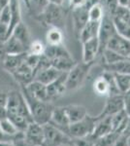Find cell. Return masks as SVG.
Returning <instances> with one entry per match:
<instances>
[{
    "label": "cell",
    "instance_id": "1",
    "mask_svg": "<svg viewBox=\"0 0 130 146\" xmlns=\"http://www.w3.org/2000/svg\"><path fill=\"white\" fill-rule=\"evenodd\" d=\"M20 92H22V96H24L28 104L33 122L39 125H45L49 123V120H51V112H53L54 107L53 106V104L49 101H41L34 98L24 90L22 86Z\"/></svg>",
    "mask_w": 130,
    "mask_h": 146
},
{
    "label": "cell",
    "instance_id": "2",
    "mask_svg": "<svg viewBox=\"0 0 130 146\" xmlns=\"http://www.w3.org/2000/svg\"><path fill=\"white\" fill-rule=\"evenodd\" d=\"M94 62H81L76 63L67 72L65 80V86L67 92L76 91L84 85L91 66Z\"/></svg>",
    "mask_w": 130,
    "mask_h": 146
},
{
    "label": "cell",
    "instance_id": "3",
    "mask_svg": "<svg viewBox=\"0 0 130 146\" xmlns=\"http://www.w3.org/2000/svg\"><path fill=\"white\" fill-rule=\"evenodd\" d=\"M65 10L60 5L48 3L43 12L37 17V19L49 27H58L62 29L65 25Z\"/></svg>",
    "mask_w": 130,
    "mask_h": 146
},
{
    "label": "cell",
    "instance_id": "4",
    "mask_svg": "<svg viewBox=\"0 0 130 146\" xmlns=\"http://www.w3.org/2000/svg\"><path fill=\"white\" fill-rule=\"evenodd\" d=\"M115 33H117V30H115L114 22H113V17L105 11L102 20L100 22V27H99V31L97 35L99 44V55H102L103 51L107 47L108 42Z\"/></svg>",
    "mask_w": 130,
    "mask_h": 146
},
{
    "label": "cell",
    "instance_id": "5",
    "mask_svg": "<svg viewBox=\"0 0 130 146\" xmlns=\"http://www.w3.org/2000/svg\"><path fill=\"white\" fill-rule=\"evenodd\" d=\"M96 121H97V117H93L87 114L81 121L70 125L68 129V135L71 138L87 137L93 131Z\"/></svg>",
    "mask_w": 130,
    "mask_h": 146
},
{
    "label": "cell",
    "instance_id": "6",
    "mask_svg": "<svg viewBox=\"0 0 130 146\" xmlns=\"http://www.w3.org/2000/svg\"><path fill=\"white\" fill-rule=\"evenodd\" d=\"M44 140L42 146H60L61 144L72 140L68 135L55 128L51 123L43 125Z\"/></svg>",
    "mask_w": 130,
    "mask_h": 146
},
{
    "label": "cell",
    "instance_id": "7",
    "mask_svg": "<svg viewBox=\"0 0 130 146\" xmlns=\"http://www.w3.org/2000/svg\"><path fill=\"white\" fill-rule=\"evenodd\" d=\"M124 109L123 96L120 95H113L107 96V101L105 103L102 112L97 115L98 118H103L106 116H112L115 113L121 111Z\"/></svg>",
    "mask_w": 130,
    "mask_h": 146
},
{
    "label": "cell",
    "instance_id": "8",
    "mask_svg": "<svg viewBox=\"0 0 130 146\" xmlns=\"http://www.w3.org/2000/svg\"><path fill=\"white\" fill-rule=\"evenodd\" d=\"M66 75H67V72H62L57 79H55L51 84L47 85V94H48L49 101L51 102L66 94L67 92L65 86Z\"/></svg>",
    "mask_w": 130,
    "mask_h": 146
},
{
    "label": "cell",
    "instance_id": "9",
    "mask_svg": "<svg viewBox=\"0 0 130 146\" xmlns=\"http://www.w3.org/2000/svg\"><path fill=\"white\" fill-rule=\"evenodd\" d=\"M23 136L32 146H42L44 140L43 125H39L35 122L30 123L23 131Z\"/></svg>",
    "mask_w": 130,
    "mask_h": 146
},
{
    "label": "cell",
    "instance_id": "10",
    "mask_svg": "<svg viewBox=\"0 0 130 146\" xmlns=\"http://www.w3.org/2000/svg\"><path fill=\"white\" fill-rule=\"evenodd\" d=\"M106 49H110L123 58H128L130 56V40L115 33L108 42Z\"/></svg>",
    "mask_w": 130,
    "mask_h": 146
},
{
    "label": "cell",
    "instance_id": "11",
    "mask_svg": "<svg viewBox=\"0 0 130 146\" xmlns=\"http://www.w3.org/2000/svg\"><path fill=\"white\" fill-rule=\"evenodd\" d=\"M49 123H51L53 126L55 128L59 129L60 131H62L63 133H65L66 135H68V129H69L70 122L68 120V117L65 113L64 107L63 106H58V107H53V110L51 112V120Z\"/></svg>",
    "mask_w": 130,
    "mask_h": 146
},
{
    "label": "cell",
    "instance_id": "12",
    "mask_svg": "<svg viewBox=\"0 0 130 146\" xmlns=\"http://www.w3.org/2000/svg\"><path fill=\"white\" fill-rule=\"evenodd\" d=\"M88 8L89 7L86 5L72 9L73 27H74L75 33L77 34V36H79L81 30L88 22Z\"/></svg>",
    "mask_w": 130,
    "mask_h": 146
},
{
    "label": "cell",
    "instance_id": "13",
    "mask_svg": "<svg viewBox=\"0 0 130 146\" xmlns=\"http://www.w3.org/2000/svg\"><path fill=\"white\" fill-rule=\"evenodd\" d=\"M82 44V62H94L95 58L99 56V44L97 37L84 42Z\"/></svg>",
    "mask_w": 130,
    "mask_h": 146
},
{
    "label": "cell",
    "instance_id": "14",
    "mask_svg": "<svg viewBox=\"0 0 130 146\" xmlns=\"http://www.w3.org/2000/svg\"><path fill=\"white\" fill-rule=\"evenodd\" d=\"M111 131H113L112 125H111V116H106V117H103V118H98L97 117V121H96L95 127H94L93 131H92V133L89 135V137L96 142L99 138L108 135Z\"/></svg>",
    "mask_w": 130,
    "mask_h": 146
},
{
    "label": "cell",
    "instance_id": "15",
    "mask_svg": "<svg viewBox=\"0 0 130 146\" xmlns=\"http://www.w3.org/2000/svg\"><path fill=\"white\" fill-rule=\"evenodd\" d=\"M22 87L30 96H32L36 100L41 101H49L46 85L40 83V82L36 81V80H32L30 83H28L27 85Z\"/></svg>",
    "mask_w": 130,
    "mask_h": 146
},
{
    "label": "cell",
    "instance_id": "16",
    "mask_svg": "<svg viewBox=\"0 0 130 146\" xmlns=\"http://www.w3.org/2000/svg\"><path fill=\"white\" fill-rule=\"evenodd\" d=\"M61 73L62 72L54 68L53 66H49L45 68V69L37 71L34 74V79L33 80H36V81L47 86V85L51 84V82H53L55 79H57L61 75Z\"/></svg>",
    "mask_w": 130,
    "mask_h": 146
},
{
    "label": "cell",
    "instance_id": "17",
    "mask_svg": "<svg viewBox=\"0 0 130 146\" xmlns=\"http://www.w3.org/2000/svg\"><path fill=\"white\" fill-rule=\"evenodd\" d=\"M64 107L65 113L68 117V120L70 122V125L76 122L81 121L84 119L88 113H87V109L84 105H78V104H70L66 105Z\"/></svg>",
    "mask_w": 130,
    "mask_h": 146
},
{
    "label": "cell",
    "instance_id": "18",
    "mask_svg": "<svg viewBox=\"0 0 130 146\" xmlns=\"http://www.w3.org/2000/svg\"><path fill=\"white\" fill-rule=\"evenodd\" d=\"M10 35L14 36L16 40H18V41L25 47V49L28 50V47H29L32 40H31V37H30L29 29H28L27 25H25V23L20 22L18 25H16Z\"/></svg>",
    "mask_w": 130,
    "mask_h": 146
},
{
    "label": "cell",
    "instance_id": "19",
    "mask_svg": "<svg viewBox=\"0 0 130 146\" xmlns=\"http://www.w3.org/2000/svg\"><path fill=\"white\" fill-rule=\"evenodd\" d=\"M9 5L11 10V22L8 27V37L10 36L16 25L22 22V10H20V0H10Z\"/></svg>",
    "mask_w": 130,
    "mask_h": 146
},
{
    "label": "cell",
    "instance_id": "20",
    "mask_svg": "<svg viewBox=\"0 0 130 146\" xmlns=\"http://www.w3.org/2000/svg\"><path fill=\"white\" fill-rule=\"evenodd\" d=\"M99 27H100V22H93V21H88L84 28L81 30L78 38L82 43L90 40L92 38H95L98 35Z\"/></svg>",
    "mask_w": 130,
    "mask_h": 146
},
{
    "label": "cell",
    "instance_id": "21",
    "mask_svg": "<svg viewBox=\"0 0 130 146\" xmlns=\"http://www.w3.org/2000/svg\"><path fill=\"white\" fill-rule=\"evenodd\" d=\"M3 44L4 47H5L7 55H18V54L27 53V50L25 49V47L12 35H10L6 39L5 42H3Z\"/></svg>",
    "mask_w": 130,
    "mask_h": 146
},
{
    "label": "cell",
    "instance_id": "22",
    "mask_svg": "<svg viewBox=\"0 0 130 146\" xmlns=\"http://www.w3.org/2000/svg\"><path fill=\"white\" fill-rule=\"evenodd\" d=\"M26 53L23 54H18V55H7L5 60H3L2 66L4 67V69H6L7 71L13 73L15 70L20 66V64L23 62Z\"/></svg>",
    "mask_w": 130,
    "mask_h": 146
},
{
    "label": "cell",
    "instance_id": "23",
    "mask_svg": "<svg viewBox=\"0 0 130 146\" xmlns=\"http://www.w3.org/2000/svg\"><path fill=\"white\" fill-rule=\"evenodd\" d=\"M105 71H109L112 73H124V74H130V60L127 58L121 60L119 62L114 63H104L102 65Z\"/></svg>",
    "mask_w": 130,
    "mask_h": 146
},
{
    "label": "cell",
    "instance_id": "24",
    "mask_svg": "<svg viewBox=\"0 0 130 146\" xmlns=\"http://www.w3.org/2000/svg\"><path fill=\"white\" fill-rule=\"evenodd\" d=\"M64 39V34L61 28L58 27H49L46 33V41L48 45L57 46L61 45Z\"/></svg>",
    "mask_w": 130,
    "mask_h": 146
},
{
    "label": "cell",
    "instance_id": "25",
    "mask_svg": "<svg viewBox=\"0 0 130 146\" xmlns=\"http://www.w3.org/2000/svg\"><path fill=\"white\" fill-rule=\"evenodd\" d=\"M93 91L96 95L101 96H109L111 93L110 85L107 79L101 75V76L97 77L93 82Z\"/></svg>",
    "mask_w": 130,
    "mask_h": 146
},
{
    "label": "cell",
    "instance_id": "26",
    "mask_svg": "<svg viewBox=\"0 0 130 146\" xmlns=\"http://www.w3.org/2000/svg\"><path fill=\"white\" fill-rule=\"evenodd\" d=\"M112 73V72H111ZM114 78L119 89V93L124 94L130 89V74H124V73H113Z\"/></svg>",
    "mask_w": 130,
    "mask_h": 146
},
{
    "label": "cell",
    "instance_id": "27",
    "mask_svg": "<svg viewBox=\"0 0 130 146\" xmlns=\"http://www.w3.org/2000/svg\"><path fill=\"white\" fill-rule=\"evenodd\" d=\"M0 129L1 131L5 133L6 135L11 136V137L16 138V136L20 135L22 131H20L18 129V128L12 123L11 120H9L8 118H4L2 120H0Z\"/></svg>",
    "mask_w": 130,
    "mask_h": 146
},
{
    "label": "cell",
    "instance_id": "28",
    "mask_svg": "<svg viewBox=\"0 0 130 146\" xmlns=\"http://www.w3.org/2000/svg\"><path fill=\"white\" fill-rule=\"evenodd\" d=\"M104 7L99 1L97 3H94L88 8V21L93 22H101L104 16Z\"/></svg>",
    "mask_w": 130,
    "mask_h": 146
},
{
    "label": "cell",
    "instance_id": "29",
    "mask_svg": "<svg viewBox=\"0 0 130 146\" xmlns=\"http://www.w3.org/2000/svg\"><path fill=\"white\" fill-rule=\"evenodd\" d=\"M113 22H114L117 33L119 34L120 36L124 37V38L130 40V25L128 23L115 17H113Z\"/></svg>",
    "mask_w": 130,
    "mask_h": 146
},
{
    "label": "cell",
    "instance_id": "30",
    "mask_svg": "<svg viewBox=\"0 0 130 146\" xmlns=\"http://www.w3.org/2000/svg\"><path fill=\"white\" fill-rule=\"evenodd\" d=\"M101 56H103L104 60H105V63H107V64L119 62V60H124L125 58H123V56L119 55L117 53H115V52L110 50V49H105V50L103 51V53Z\"/></svg>",
    "mask_w": 130,
    "mask_h": 146
},
{
    "label": "cell",
    "instance_id": "31",
    "mask_svg": "<svg viewBox=\"0 0 130 146\" xmlns=\"http://www.w3.org/2000/svg\"><path fill=\"white\" fill-rule=\"evenodd\" d=\"M45 46L43 42L40 40H32L30 43L29 47H28L27 53L31 54V55H36V56H42L45 50Z\"/></svg>",
    "mask_w": 130,
    "mask_h": 146
},
{
    "label": "cell",
    "instance_id": "32",
    "mask_svg": "<svg viewBox=\"0 0 130 146\" xmlns=\"http://www.w3.org/2000/svg\"><path fill=\"white\" fill-rule=\"evenodd\" d=\"M101 4L104 7V10L110 14L112 17L114 16L115 10L119 7V1L117 0H104V2L103 3L101 2Z\"/></svg>",
    "mask_w": 130,
    "mask_h": 146
},
{
    "label": "cell",
    "instance_id": "33",
    "mask_svg": "<svg viewBox=\"0 0 130 146\" xmlns=\"http://www.w3.org/2000/svg\"><path fill=\"white\" fill-rule=\"evenodd\" d=\"M11 22V10H10V5H7L4 7L0 12V23L4 25H7L9 27Z\"/></svg>",
    "mask_w": 130,
    "mask_h": 146
},
{
    "label": "cell",
    "instance_id": "34",
    "mask_svg": "<svg viewBox=\"0 0 130 146\" xmlns=\"http://www.w3.org/2000/svg\"><path fill=\"white\" fill-rule=\"evenodd\" d=\"M73 142H74L75 146H94L95 145V141L91 139L89 136L82 138H72Z\"/></svg>",
    "mask_w": 130,
    "mask_h": 146
},
{
    "label": "cell",
    "instance_id": "35",
    "mask_svg": "<svg viewBox=\"0 0 130 146\" xmlns=\"http://www.w3.org/2000/svg\"><path fill=\"white\" fill-rule=\"evenodd\" d=\"M13 143L15 146H32L29 142H27L26 139L24 138V136H23V131L20 133V135L14 139Z\"/></svg>",
    "mask_w": 130,
    "mask_h": 146
},
{
    "label": "cell",
    "instance_id": "36",
    "mask_svg": "<svg viewBox=\"0 0 130 146\" xmlns=\"http://www.w3.org/2000/svg\"><path fill=\"white\" fill-rule=\"evenodd\" d=\"M68 1V6L70 7V9L78 8V7L86 6L87 5V1L88 0H67Z\"/></svg>",
    "mask_w": 130,
    "mask_h": 146
},
{
    "label": "cell",
    "instance_id": "37",
    "mask_svg": "<svg viewBox=\"0 0 130 146\" xmlns=\"http://www.w3.org/2000/svg\"><path fill=\"white\" fill-rule=\"evenodd\" d=\"M122 96H123L124 101V109L130 116V89L124 94H122Z\"/></svg>",
    "mask_w": 130,
    "mask_h": 146
},
{
    "label": "cell",
    "instance_id": "38",
    "mask_svg": "<svg viewBox=\"0 0 130 146\" xmlns=\"http://www.w3.org/2000/svg\"><path fill=\"white\" fill-rule=\"evenodd\" d=\"M8 94L9 92L0 90V105H2V106H6L7 100H8Z\"/></svg>",
    "mask_w": 130,
    "mask_h": 146
},
{
    "label": "cell",
    "instance_id": "39",
    "mask_svg": "<svg viewBox=\"0 0 130 146\" xmlns=\"http://www.w3.org/2000/svg\"><path fill=\"white\" fill-rule=\"evenodd\" d=\"M114 146H129L128 144V138L124 137L123 135H120L119 139L115 141Z\"/></svg>",
    "mask_w": 130,
    "mask_h": 146
},
{
    "label": "cell",
    "instance_id": "40",
    "mask_svg": "<svg viewBox=\"0 0 130 146\" xmlns=\"http://www.w3.org/2000/svg\"><path fill=\"white\" fill-rule=\"evenodd\" d=\"M7 56V53H6V50H5V47H4V44L0 42V64L2 65L3 63V60H5Z\"/></svg>",
    "mask_w": 130,
    "mask_h": 146
},
{
    "label": "cell",
    "instance_id": "41",
    "mask_svg": "<svg viewBox=\"0 0 130 146\" xmlns=\"http://www.w3.org/2000/svg\"><path fill=\"white\" fill-rule=\"evenodd\" d=\"M14 139H15L14 137L6 135L5 133L1 131V129H0V141H14Z\"/></svg>",
    "mask_w": 130,
    "mask_h": 146
},
{
    "label": "cell",
    "instance_id": "42",
    "mask_svg": "<svg viewBox=\"0 0 130 146\" xmlns=\"http://www.w3.org/2000/svg\"><path fill=\"white\" fill-rule=\"evenodd\" d=\"M7 118V110L5 106L0 105V120Z\"/></svg>",
    "mask_w": 130,
    "mask_h": 146
},
{
    "label": "cell",
    "instance_id": "43",
    "mask_svg": "<svg viewBox=\"0 0 130 146\" xmlns=\"http://www.w3.org/2000/svg\"><path fill=\"white\" fill-rule=\"evenodd\" d=\"M117 1H119V6L129 8V6H130V0H117Z\"/></svg>",
    "mask_w": 130,
    "mask_h": 146
},
{
    "label": "cell",
    "instance_id": "44",
    "mask_svg": "<svg viewBox=\"0 0 130 146\" xmlns=\"http://www.w3.org/2000/svg\"><path fill=\"white\" fill-rule=\"evenodd\" d=\"M49 3H53V4H55V5H60L62 6L63 3L65 2V0H48Z\"/></svg>",
    "mask_w": 130,
    "mask_h": 146
},
{
    "label": "cell",
    "instance_id": "45",
    "mask_svg": "<svg viewBox=\"0 0 130 146\" xmlns=\"http://www.w3.org/2000/svg\"><path fill=\"white\" fill-rule=\"evenodd\" d=\"M0 146H15L13 141H0Z\"/></svg>",
    "mask_w": 130,
    "mask_h": 146
},
{
    "label": "cell",
    "instance_id": "46",
    "mask_svg": "<svg viewBox=\"0 0 130 146\" xmlns=\"http://www.w3.org/2000/svg\"><path fill=\"white\" fill-rule=\"evenodd\" d=\"M60 146H75V144H74V142H73V139H72V140L68 141V142L63 143V144H61Z\"/></svg>",
    "mask_w": 130,
    "mask_h": 146
},
{
    "label": "cell",
    "instance_id": "47",
    "mask_svg": "<svg viewBox=\"0 0 130 146\" xmlns=\"http://www.w3.org/2000/svg\"><path fill=\"white\" fill-rule=\"evenodd\" d=\"M23 1H24L25 5H26V7H27V9H29V4H30V0H23Z\"/></svg>",
    "mask_w": 130,
    "mask_h": 146
},
{
    "label": "cell",
    "instance_id": "48",
    "mask_svg": "<svg viewBox=\"0 0 130 146\" xmlns=\"http://www.w3.org/2000/svg\"><path fill=\"white\" fill-rule=\"evenodd\" d=\"M128 10H129V12H130V6H129V8H128Z\"/></svg>",
    "mask_w": 130,
    "mask_h": 146
},
{
    "label": "cell",
    "instance_id": "49",
    "mask_svg": "<svg viewBox=\"0 0 130 146\" xmlns=\"http://www.w3.org/2000/svg\"><path fill=\"white\" fill-rule=\"evenodd\" d=\"M94 146H98V145H97V144H96V143H95V145H94Z\"/></svg>",
    "mask_w": 130,
    "mask_h": 146
}]
</instances>
